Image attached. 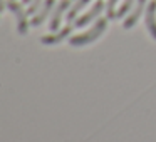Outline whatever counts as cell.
I'll return each mask as SVG.
<instances>
[{
	"label": "cell",
	"mask_w": 156,
	"mask_h": 142,
	"mask_svg": "<svg viewBox=\"0 0 156 142\" xmlns=\"http://www.w3.org/2000/svg\"><path fill=\"white\" fill-rule=\"evenodd\" d=\"M106 29H108V20H106V19H99V20H96V24L92 25L89 30L69 37V44H71L72 47H84V45H87V44H92V42H96L102 34H104Z\"/></svg>",
	"instance_id": "1"
},
{
	"label": "cell",
	"mask_w": 156,
	"mask_h": 142,
	"mask_svg": "<svg viewBox=\"0 0 156 142\" xmlns=\"http://www.w3.org/2000/svg\"><path fill=\"white\" fill-rule=\"evenodd\" d=\"M7 8L14 14L15 20H17V32L19 35H27L29 32V22H27V12L22 8V5L15 0H9L7 2Z\"/></svg>",
	"instance_id": "2"
},
{
	"label": "cell",
	"mask_w": 156,
	"mask_h": 142,
	"mask_svg": "<svg viewBox=\"0 0 156 142\" xmlns=\"http://www.w3.org/2000/svg\"><path fill=\"white\" fill-rule=\"evenodd\" d=\"M104 8H106V5L102 4V0H98V2L89 8L84 15H81L79 19H76V20H74V24H72V25H74V29H82V27H86L87 24L94 22L96 19L101 15V12L104 10Z\"/></svg>",
	"instance_id": "3"
},
{
	"label": "cell",
	"mask_w": 156,
	"mask_h": 142,
	"mask_svg": "<svg viewBox=\"0 0 156 142\" xmlns=\"http://www.w3.org/2000/svg\"><path fill=\"white\" fill-rule=\"evenodd\" d=\"M146 4H148V0H136V4L133 5L131 12L126 15L124 22H122V27H124V29L134 27L136 22L139 20V17H141V14L146 10Z\"/></svg>",
	"instance_id": "4"
},
{
	"label": "cell",
	"mask_w": 156,
	"mask_h": 142,
	"mask_svg": "<svg viewBox=\"0 0 156 142\" xmlns=\"http://www.w3.org/2000/svg\"><path fill=\"white\" fill-rule=\"evenodd\" d=\"M69 8H71V0H61V2L55 5L54 12H52L51 24H49L51 32L59 30V25H61V22H62V17H64V14L69 10Z\"/></svg>",
	"instance_id": "5"
},
{
	"label": "cell",
	"mask_w": 156,
	"mask_h": 142,
	"mask_svg": "<svg viewBox=\"0 0 156 142\" xmlns=\"http://www.w3.org/2000/svg\"><path fill=\"white\" fill-rule=\"evenodd\" d=\"M54 8H55V0H44V4L41 5V8H39V10L34 14V17H32L30 25L32 27H41Z\"/></svg>",
	"instance_id": "6"
},
{
	"label": "cell",
	"mask_w": 156,
	"mask_h": 142,
	"mask_svg": "<svg viewBox=\"0 0 156 142\" xmlns=\"http://www.w3.org/2000/svg\"><path fill=\"white\" fill-rule=\"evenodd\" d=\"M72 29H74V25H66L61 30H55L49 35H44V37L41 39V42L44 45H55V44H59V42H62L64 39H67L69 35H71Z\"/></svg>",
	"instance_id": "7"
},
{
	"label": "cell",
	"mask_w": 156,
	"mask_h": 142,
	"mask_svg": "<svg viewBox=\"0 0 156 142\" xmlns=\"http://www.w3.org/2000/svg\"><path fill=\"white\" fill-rule=\"evenodd\" d=\"M144 24H146V29H148L151 39H154V40H156V0L149 2L148 7H146Z\"/></svg>",
	"instance_id": "8"
},
{
	"label": "cell",
	"mask_w": 156,
	"mask_h": 142,
	"mask_svg": "<svg viewBox=\"0 0 156 142\" xmlns=\"http://www.w3.org/2000/svg\"><path fill=\"white\" fill-rule=\"evenodd\" d=\"M91 0H76L74 4L71 5V8L67 10V14H66V19H67L69 24H72V22L76 20V17H77L79 14L82 12V8L86 7V5L89 4Z\"/></svg>",
	"instance_id": "9"
},
{
	"label": "cell",
	"mask_w": 156,
	"mask_h": 142,
	"mask_svg": "<svg viewBox=\"0 0 156 142\" xmlns=\"http://www.w3.org/2000/svg\"><path fill=\"white\" fill-rule=\"evenodd\" d=\"M134 4H136V0H122L121 7L118 8V12H116V19L126 17V15L131 12V8H133V5H134Z\"/></svg>",
	"instance_id": "10"
},
{
	"label": "cell",
	"mask_w": 156,
	"mask_h": 142,
	"mask_svg": "<svg viewBox=\"0 0 156 142\" xmlns=\"http://www.w3.org/2000/svg\"><path fill=\"white\" fill-rule=\"evenodd\" d=\"M119 0H108L106 4V14H108V19H116V5H118Z\"/></svg>",
	"instance_id": "11"
},
{
	"label": "cell",
	"mask_w": 156,
	"mask_h": 142,
	"mask_svg": "<svg viewBox=\"0 0 156 142\" xmlns=\"http://www.w3.org/2000/svg\"><path fill=\"white\" fill-rule=\"evenodd\" d=\"M44 4V0H32L30 4H29V8H27V14L29 15H34L35 12L41 8V5Z\"/></svg>",
	"instance_id": "12"
},
{
	"label": "cell",
	"mask_w": 156,
	"mask_h": 142,
	"mask_svg": "<svg viewBox=\"0 0 156 142\" xmlns=\"http://www.w3.org/2000/svg\"><path fill=\"white\" fill-rule=\"evenodd\" d=\"M5 10V0H0V12Z\"/></svg>",
	"instance_id": "13"
},
{
	"label": "cell",
	"mask_w": 156,
	"mask_h": 142,
	"mask_svg": "<svg viewBox=\"0 0 156 142\" xmlns=\"http://www.w3.org/2000/svg\"><path fill=\"white\" fill-rule=\"evenodd\" d=\"M22 2H24V4H30L32 0H22Z\"/></svg>",
	"instance_id": "14"
}]
</instances>
